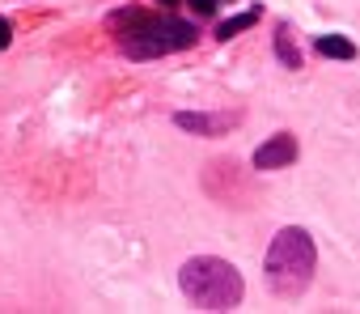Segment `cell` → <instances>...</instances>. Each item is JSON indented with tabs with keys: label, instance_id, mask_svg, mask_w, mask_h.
<instances>
[{
	"label": "cell",
	"instance_id": "9",
	"mask_svg": "<svg viewBox=\"0 0 360 314\" xmlns=\"http://www.w3.org/2000/svg\"><path fill=\"white\" fill-rule=\"evenodd\" d=\"M187 5H191L195 18H212V13L221 9V0H187Z\"/></svg>",
	"mask_w": 360,
	"mask_h": 314
},
{
	"label": "cell",
	"instance_id": "6",
	"mask_svg": "<svg viewBox=\"0 0 360 314\" xmlns=\"http://www.w3.org/2000/svg\"><path fill=\"white\" fill-rule=\"evenodd\" d=\"M271 51H276V60H280V64H284L288 73L305 68V56H301V47H297V39H292V26H288V22H280V26H276Z\"/></svg>",
	"mask_w": 360,
	"mask_h": 314
},
{
	"label": "cell",
	"instance_id": "2",
	"mask_svg": "<svg viewBox=\"0 0 360 314\" xmlns=\"http://www.w3.org/2000/svg\"><path fill=\"white\" fill-rule=\"evenodd\" d=\"M314 268H318V246L301 225H284L263 255V272L276 297H301L314 280Z\"/></svg>",
	"mask_w": 360,
	"mask_h": 314
},
{
	"label": "cell",
	"instance_id": "10",
	"mask_svg": "<svg viewBox=\"0 0 360 314\" xmlns=\"http://www.w3.org/2000/svg\"><path fill=\"white\" fill-rule=\"evenodd\" d=\"M9 43H13V22H9V18H0V51H5Z\"/></svg>",
	"mask_w": 360,
	"mask_h": 314
},
{
	"label": "cell",
	"instance_id": "1",
	"mask_svg": "<svg viewBox=\"0 0 360 314\" xmlns=\"http://www.w3.org/2000/svg\"><path fill=\"white\" fill-rule=\"evenodd\" d=\"M106 30L115 34L119 51L127 60H157V56H174L187 51L200 39V26L174 13H148L140 5H123L106 18Z\"/></svg>",
	"mask_w": 360,
	"mask_h": 314
},
{
	"label": "cell",
	"instance_id": "11",
	"mask_svg": "<svg viewBox=\"0 0 360 314\" xmlns=\"http://www.w3.org/2000/svg\"><path fill=\"white\" fill-rule=\"evenodd\" d=\"M157 5H161V9H174V5H183V0H157Z\"/></svg>",
	"mask_w": 360,
	"mask_h": 314
},
{
	"label": "cell",
	"instance_id": "4",
	"mask_svg": "<svg viewBox=\"0 0 360 314\" xmlns=\"http://www.w3.org/2000/svg\"><path fill=\"white\" fill-rule=\"evenodd\" d=\"M297 153H301V144H297V136L292 132H276L271 140H263L259 149H255V170H284V166H292L297 162Z\"/></svg>",
	"mask_w": 360,
	"mask_h": 314
},
{
	"label": "cell",
	"instance_id": "3",
	"mask_svg": "<svg viewBox=\"0 0 360 314\" xmlns=\"http://www.w3.org/2000/svg\"><path fill=\"white\" fill-rule=\"evenodd\" d=\"M178 289L195 310H238L246 297L242 272L221 255H195L178 268Z\"/></svg>",
	"mask_w": 360,
	"mask_h": 314
},
{
	"label": "cell",
	"instance_id": "5",
	"mask_svg": "<svg viewBox=\"0 0 360 314\" xmlns=\"http://www.w3.org/2000/svg\"><path fill=\"white\" fill-rule=\"evenodd\" d=\"M233 123H242V111H221V115H200V111H178L174 127L195 132V136H225Z\"/></svg>",
	"mask_w": 360,
	"mask_h": 314
},
{
	"label": "cell",
	"instance_id": "7",
	"mask_svg": "<svg viewBox=\"0 0 360 314\" xmlns=\"http://www.w3.org/2000/svg\"><path fill=\"white\" fill-rule=\"evenodd\" d=\"M314 51L326 56V60H356V56H360L356 43L343 39V34H318V39H314Z\"/></svg>",
	"mask_w": 360,
	"mask_h": 314
},
{
	"label": "cell",
	"instance_id": "8",
	"mask_svg": "<svg viewBox=\"0 0 360 314\" xmlns=\"http://www.w3.org/2000/svg\"><path fill=\"white\" fill-rule=\"evenodd\" d=\"M259 18H263V9L255 5V9H246V13H238V18H229V22H221L212 34L221 39V43H229V39H238L242 30H250V26H259Z\"/></svg>",
	"mask_w": 360,
	"mask_h": 314
}]
</instances>
